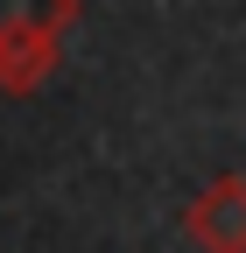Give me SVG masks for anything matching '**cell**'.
I'll use <instances>...</instances> for the list:
<instances>
[{
    "label": "cell",
    "instance_id": "6da1fadb",
    "mask_svg": "<svg viewBox=\"0 0 246 253\" xmlns=\"http://www.w3.org/2000/svg\"><path fill=\"white\" fill-rule=\"evenodd\" d=\"M84 7L78 0H0V91L28 99L64 56V28Z\"/></svg>",
    "mask_w": 246,
    "mask_h": 253
},
{
    "label": "cell",
    "instance_id": "7a4b0ae2",
    "mask_svg": "<svg viewBox=\"0 0 246 253\" xmlns=\"http://www.w3.org/2000/svg\"><path fill=\"white\" fill-rule=\"evenodd\" d=\"M183 232L197 253H246V176H211L183 211Z\"/></svg>",
    "mask_w": 246,
    "mask_h": 253
}]
</instances>
